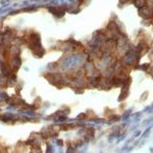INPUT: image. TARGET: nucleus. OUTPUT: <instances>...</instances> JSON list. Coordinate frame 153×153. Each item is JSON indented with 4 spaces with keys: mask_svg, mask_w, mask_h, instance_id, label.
<instances>
[{
    "mask_svg": "<svg viewBox=\"0 0 153 153\" xmlns=\"http://www.w3.org/2000/svg\"><path fill=\"white\" fill-rule=\"evenodd\" d=\"M86 117H87V115H86L85 113H83V114H81V115L78 116V119H84V118H86Z\"/></svg>",
    "mask_w": 153,
    "mask_h": 153,
    "instance_id": "obj_2",
    "label": "nucleus"
},
{
    "mask_svg": "<svg viewBox=\"0 0 153 153\" xmlns=\"http://www.w3.org/2000/svg\"><path fill=\"white\" fill-rule=\"evenodd\" d=\"M48 10L51 13L55 14L57 17H61L65 12V7H49Z\"/></svg>",
    "mask_w": 153,
    "mask_h": 153,
    "instance_id": "obj_1",
    "label": "nucleus"
}]
</instances>
